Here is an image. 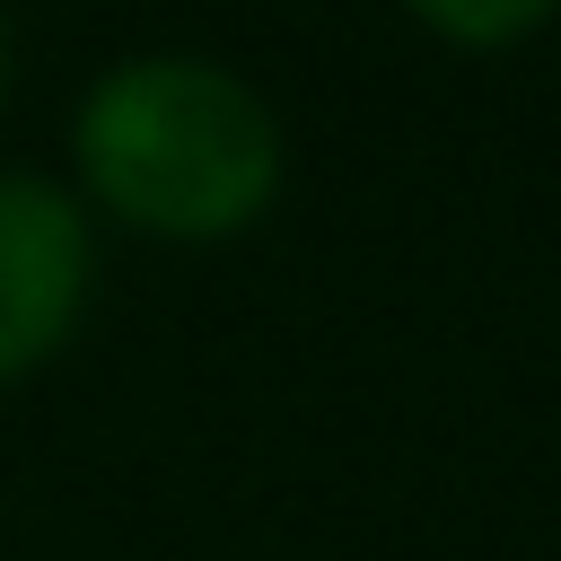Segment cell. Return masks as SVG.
<instances>
[{"instance_id":"277c9868","label":"cell","mask_w":561,"mask_h":561,"mask_svg":"<svg viewBox=\"0 0 561 561\" xmlns=\"http://www.w3.org/2000/svg\"><path fill=\"white\" fill-rule=\"evenodd\" d=\"M0 96H9V18H0Z\"/></svg>"},{"instance_id":"6da1fadb","label":"cell","mask_w":561,"mask_h":561,"mask_svg":"<svg viewBox=\"0 0 561 561\" xmlns=\"http://www.w3.org/2000/svg\"><path fill=\"white\" fill-rule=\"evenodd\" d=\"M70 158L88 210L175 245H219L280 193V123L210 53L114 61L70 114Z\"/></svg>"},{"instance_id":"3957f363","label":"cell","mask_w":561,"mask_h":561,"mask_svg":"<svg viewBox=\"0 0 561 561\" xmlns=\"http://www.w3.org/2000/svg\"><path fill=\"white\" fill-rule=\"evenodd\" d=\"M421 26L456 44H508V35H535L543 9H421Z\"/></svg>"},{"instance_id":"7a4b0ae2","label":"cell","mask_w":561,"mask_h":561,"mask_svg":"<svg viewBox=\"0 0 561 561\" xmlns=\"http://www.w3.org/2000/svg\"><path fill=\"white\" fill-rule=\"evenodd\" d=\"M88 202L53 175L0 167V386L35 377L88 316Z\"/></svg>"}]
</instances>
